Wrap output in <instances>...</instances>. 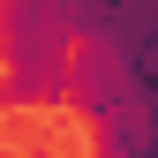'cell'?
<instances>
[{
  "instance_id": "cell-1",
  "label": "cell",
  "mask_w": 158,
  "mask_h": 158,
  "mask_svg": "<svg viewBox=\"0 0 158 158\" xmlns=\"http://www.w3.org/2000/svg\"><path fill=\"white\" fill-rule=\"evenodd\" d=\"M0 158H15V151H0ZM30 158H60V151H30Z\"/></svg>"
},
{
  "instance_id": "cell-2",
  "label": "cell",
  "mask_w": 158,
  "mask_h": 158,
  "mask_svg": "<svg viewBox=\"0 0 158 158\" xmlns=\"http://www.w3.org/2000/svg\"><path fill=\"white\" fill-rule=\"evenodd\" d=\"M0 106H8V98H0Z\"/></svg>"
}]
</instances>
